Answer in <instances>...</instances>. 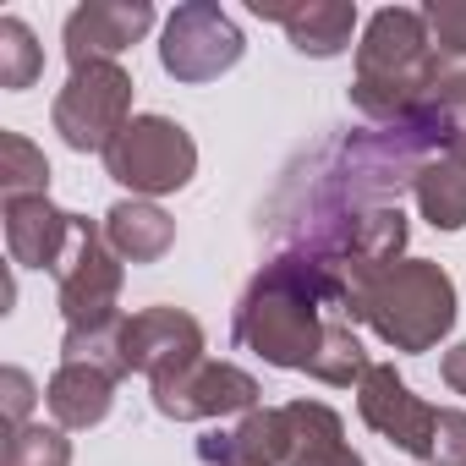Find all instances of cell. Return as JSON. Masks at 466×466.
<instances>
[{
    "instance_id": "1",
    "label": "cell",
    "mask_w": 466,
    "mask_h": 466,
    "mask_svg": "<svg viewBox=\"0 0 466 466\" xmlns=\"http://www.w3.org/2000/svg\"><path fill=\"white\" fill-rule=\"evenodd\" d=\"M230 335L269 368L308 373L329 390L362 384V373L373 368L351 324V286L302 253H275L248 280V291L237 297Z\"/></svg>"
},
{
    "instance_id": "2",
    "label": "cell",
    "mask_w": 466,
    "mask_h": 466,
    "mask_svg": "<svg viewBox=\"0 0 466 466\" xmlns=\"http://www.w3.org/2000/svg\"><path fill=\"white\" fill-rule=\"evenodd\" d=\"M444 56L428 39L422 6H384L368 17L362 45H357V77H351V110L368 116L373 127L411 121L433 88H439Z\"/></svg>"
},
{
    "instance_id": "3",
    "label": "cell",
    "mask_w": 466,
    "mask_h": 466,
    "mask_svg": "<svg viewBox=\"0 0 466 466\" xmlns=\"http://www.w3.org/2000/svg\"><path fill=\"white\" fill-rule=\"evenodd\" d=\"M455 280L433 258H400L351 291V324H368L390 351L422 357L455 329Z\"/></svg>"
},
{
    "instance_id": "4",
    "label": "cell",
    "mask_w": 466,
    "mask_h": 466,
    "mask_svg": "<svg viewBox=\"0 0 466 466\" xmlns=\"http://www.w3.org/2000/svg\"><path fill=\"white\" fill-rule=\"evenodd\" d=\"M127 121H132V72L121 61L72 66L66 88L50 105V127L61 132V143L77 154H99V159L127 132Z\"/></svg>"
},
{
    "instance_id": "5",
    "label": "cell",
    "mask_w": 466,
    "mask_h": 466,
    "mask_svg": "<svg viewBox=\"0 0 466 466\" xmlns=\"http://www.w3.org/2000/svg\"><path fill=\"white\" fill-rule=\"evenodd\" d=\"M105 176L121 181L132 198L181 192L198 176V143L170 116H132L127 132L105 148Z\"/></svg>"
},
{
    "instance_id": "6",
    "label": "cell",
    "mask_w": 466,
    "mask_h": 466,
    "mask_svg": "<svg viewBox=\"0 0 466 466\" xmlns=\"http://www.w3.org/2000/svg\"><path fill=\"white\" fill-rule=\"evenodd\" d=\"M121 280H127V264L116 258V248L105 242V225L77 214L72 225V248L56 269V297H61V319L66 329H99V324H116L121 319Z\"/></svg>"
},
{
    "instance_id": "7",
    "label": "cell",
    "mask_w": 466,
    "mask_h": 466,
    "mask_svg": "<svg viewBox=\"0 0 466 466\" xmlns=\"http://www.w3.org/2000/svg\"><path fill=\"white\" fill-rule=\"evenodd\" d=\"M242 56H248V39H242L237 17L225 6H214V0H187V6H176L165 34H159V66L176 83H192V88L225 77Z\"/></svg>"
},
{
    "instance_id": "8",
    "label": "cell",
    "mask_w": 466,
    "mask_h": 466,
    "mask_svg": "<svg viewBox=\"0 0 466 466\" xmlns=\"http://www.w3.org/2000/svg\"><path fill=\"white\" fill-rule=\"evenodd\" d=\"M154 395V411L170 417V422H214V417H230V411H258V379L237 362H192L159 384H148Z\"/></svg>"
},
{
    "instance_id": "9",
    "label": "cell",
    "mask_w": 466,
    "mask_h": 466,
    "mask_svg": "<svg viewBox=\"0 0 466 466\" xmlns=\"http://www.w3.org/2000/svg\"><path fill=\"white\" fill-rule=\"evenodd\" d=\"M203 362V324L187 308H143L121 324V368L148 384Z\"/></svg>"
},
{
    "instance_id": "10",
    "label": "cell",
    "mask_w": 466,
    "mask_h": 466,
    "mask_svg": "<svg viewBox=\"0 0 466 466\" xmlns=\"http://www.w3.org/2000/svg\"><path fill=\"white\" fill-rule=\"evenodd\" d=\"M357 411H362V422H368L379 439H390L395 450H406V455L428 461L439 406H428L422 395H411V384H406L395 368L373 362V368L362 373V384H357Z\"/></svg>"
},
{
    "instance_id": "11",
    "label": "cell",
    "mask_w": 466,
    "mask_h": 466,
    "mask_svg": "<svg viewBox=\"0 0 466 466\" xmlns=\"http://www.w3.org/2000/svg\"><path fill=\"white\" fill-rule=\"evenodd\" d=\"M148 28H154V6H148V0H88V6H77L66 17L61 45H66L72 66H88V61H116Z\"/></svg>"
},
{
    "instance_id": "12",
    "label": "cell",
    "mask_w": 466,
    "mask_h": 466,
    "mask_svg": "<svg viewBox=\"0 0 466 466\" xmlns=\"http://www.w3.org/2000/svg\"><path fill=\"white\" fill-rule=\"evenodd\" d=\"M0 214H6V253L17 269H61L66 248H72V208H56L50 192L39 198H0Z\"/></svg>"
},
{
    "instance_id": "13",
    "label": "cell",
    "mask_w": 466,
    "mask_h": 466,
    "mask_svg": "<svg viewBox=\"0 0 466 466\" xmlns=\"http://www.w3.org/2000/svg\"><path fill=\"white\" fill-rule=\"evenodd\" d=\"M253 17L280 23L297 56L313 61H335L351 50L357 34V6L351 0H297V6H269V0H253Z\"/></svg>"
},
{
    "instance_id": "14",
    "label": "cell",
    "mask_w": 466,
    "mask_h": 466,
    "mask_svg": "<svg viewBox=\"0 0 466 466\" xmlns=\"http://www.w3.org/2000/svg\"><path fill=\"white\" fill-rule=\"evenodd\" d=\"M116 384H121V373L105 368V362H61L45 384V406L66 433L72 428H99L116 406Z\"/></svg>"
},
{
    "instance_id": "15",
    "label": "cell",
    "mask_w": 466,
    "mask_h": 466,
    "mask_svg": "<svg viewBox=\"0 0 466 466\" xmlns=\"http://www.w3.org/2000/svg\"><path fill=\"white\" fill-rule=\"evenodd\" d=\"M286 466H368L346 444V422L324 400H286Z\"/></svg>"
},
{
    "instance_id": "16",
    "label": "cell",
    "mask_w": 466,
    "mask_h": 466,
    "mask_svg": "<svg viewBox=\"0 0 466 466\" xmlns=\"http://www.w3.org/2000/svg\"><path fill=\"white\" fill-rule=\"evenodd\" d=\"M105 242L116 248L121 264H159L176 248V219L154 198H121L105 208Z\"/></svg>"
},
{
    "instance_id": "17",
    "label": "cell",
    "mask_w": 466,
    "mask_h": 466,
    "mask_svg": "<svg viewBox=\"0 0 466 466\" xmlns=\"http://www.w3.org/2000/svg\"><path fill=\"white\" fill-rule=\"evenodd\" d=\"M198 461H203V466H219V461L286 466V406H258V411H248L237 428L203 433V439H198Z\"/></svg>"
},
{
    "instance_id": "18",
    "label": "cell",
    "mask_w": 466,
    "mask_h": 466,
    "mask_svg": "<svg viewBox=\"0 0 466 466\" xmlns=\"http://www.w3.org/2000/svg\"><path fill=\"white\" fill-rule=\"evenodd\" d=\"M411 198L433 230H461L466 225V154H433L422 165Z\"/></svg>"
},
{
    "instance_id": "19",
    "label": "cell",
    "mask_w": 466,
    "mask_h": 466,
    "mask_svg": "<svg viewBox=\"0 0 466 466\" xmlns=\"http://www.w3.org/2000/svg\"><path fill=\"white\" fill-rule=\"evenodd\" d=\"M50 192V159L23 132H0V198H39Z\"/></svg>"
},
{
    "instance_id": "20",
    "label": "cell",
    "mask_w": 466,
    "mask_h": 466,
    "mask_svg": "<svg viewBox=\"0 0 466 466\" xmlns=\"http://www.w3.org/2000/svg\"><path fill=\"white\" fill-rule=\"evenodd\" d=\"M45 72V45L34 39V28L23 17H0V88L23 94L34 88Z\"/></svg>"
},
{
    "instance_id": "21",
    "label": "cell",
    "mask_w": 466,
    "mask_h": 466,
    "mask_svg": "<svg viewBox=\"0 0 466 466\" xmlns=\"http://www.w3.org/2000/svg\"><path fill=\"white\" fill-rule=\"evenodd\" d=\"M6 466H72V439L61 422H28L6 433Z\"/></svg>"
},
{
    "instance_id": "22",
    "label": "cell",
    "mask_w": 466,
    "mask_h": 466,
    "mask_svg": "<svg viewBox=\"0 0 466 466\" xmlns=\"http://www.w3.org/2000/svg\"><path fill=\"white\" fill-rule=\"evenodd\" d=\"M428 105H433L439 121H444V137H450L444 154H466V61H444L439 88H433Z\"/></svg>"
},
{
    "instance_id": "23",
    "label": "cell",
    "mask_w": 466,
    "mask_h": 466,
    "mask_svg": "<svg viewBox=\"0 0 466 466\" xmlns=\"http://www.w3.org/2000/svg\"><path fill=\"white\" fill-rule=\"evenodd\" d=\"M422 23L444 61H466V0H428Z\"/></svg>"
},
{
    "instance_id": "24",
    "label": "cell",
    "mask_w": 466,
    "mask_h": 466,
    "mask_svg": "<svg viewBox=\"0 0 466 466\" xmlns=\"http://www.w3.org/2000/svg\"><path fill=\"white\" fill-rule=\"evenodd\" d=\"M0 406H6V433L34 422L39 384H34V373H28V368H6V373H0Z\"/></svg>"
},
{
    "instance_id": "25",
    "label": "cell",
    "mask_w": 466,
    "mask_h": 466,
    "mask_svg": "<svg viewBox=\"0 0 466 466\" xmlns=\"http://www.w3.org/2000/svg\"><path fill=\"white\" fill-rule=\"evenodd\" d=\"M428 466H466V411L461 406H439Z\"/></svg>"
},
{
    "instance_id": "26",
    "label": "cell",
    "mask_w": 466,
    "mask_h": 466,
    "mask_svg": "<svg viewBox=\"0 0 466 466\" xmlns=\"http://www.w3.org/2000/svg\"><path fill=\"white\" fill-rule=\"evenodd\" d=\"M439 379H444L455 395H466V340H455V346L444 351V362H439Z\"/></svg>"
},
{
    "instance_id": "27",
    "label": "cell",
    "mask_w": 466,
    "mask_h": 466,
    "mask_svg": "<svg viewBox=\"0 0 466 466\" xmlns=\"http://www.w3.org/2000/svg\"><path fill=\"white\" fill-rule=\"evenodd\" d=\"M219 466H253V461H219Z\"/></svg>"
}]
</instances>
